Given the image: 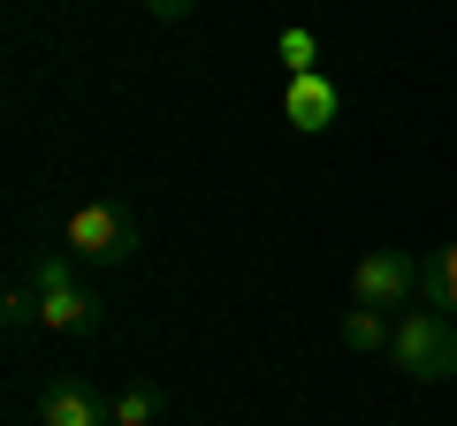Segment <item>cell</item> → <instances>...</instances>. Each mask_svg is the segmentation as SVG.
<instances>
[{
	"mask_svg": "<svg viewBox=\"0 0 457 426\" xmlns=\"http://www.w3.org/2000/svg\"><path fill=\"white\" fill-rule=\"evenodd\" d=\"M23 290H31V328H46V335H99V320H107L99 290L77 274V259H69L62 244H54V251H31Z\"/></svg>",
	"mask_w": 457,
	"mask_h": 426,
	"instance_id": "obj_1",
	"label": "cell"
},
{
	"mask_svg": "<svg viewBox=\"0 0 457 426\" xmlns=\"http://www.w3.org/2000/svg\"><path fill=\"white\" fill-rule=\"evenodd\" d=\"M145 229H137L130 206H114V198H84V206L62 213V251L77 266H130Z\"/></svg>",
	"mask_w": 457,
	"mask_h": 426,
	"instance_id": "obj_2",
	"label": "cell"
},
{
	"mask_svg": "<svg viewBox=\"0 0 457 426\" xmlns=\"http://www.w3.org/2000/svg\"><path fill=\"white\" fill-rule=\"evenodd\" d=\"M389 365L411 381H457V320L435 305H411L396 312V335H389Z\"/></svg>",
	"mask_w": 457,
	"mask_h": 426,
	"instance_id": "obj_3",
	"label": "cell"
},
{
	"mask_svg": "<svg viewBox=\"0 0 457 426\" xmlns=\"http://www.w3.org/2000/svg\"><path fill=\"white\" fill-rule=\"evenodd\" d=\"M411 297H420V251H396V244L359 251V266H351V305L411 312Z\"/></svg>",
	"mask_w": 457,
	"mask_h": 426,
	"instance_id": "obj_4",
	"label": "cell"
},
{
	"mask_svg": "<svg viewBox=\"0 0 457 426\" xmlns=\"http://www.w3.org/2000/svg\"><path fill=\"white\" fill-rule=\"evenodd\" d=\"M336 115H343V84L328 77V69H312V77H290V84H282V122H290L297 137L336 130Z\"/></svg>",
	"mask_w": 457,
	"mask_h": 426,
	"instance_id": "obj_5",
	"label": "cell"
},
{
	"mask_svg": "<svg viewBox=\"0 0 457 426\" xmlns=\"http://www.w3.org/2000/svg\"><path fill=\"white\" fill-rule=\"evenodd\" d=\"M38 426H107V404L84 389V373H54L38 389Z\"/></svg>",
	"mask_w": 457,
	"mask_h": 426,
	"instance_id": "obj_6",
	"label": "cell"
},
{
	"mask_svg": "<svg viewBox=\"0 0 457 426\" xmlns=\"http://www.w3.org/2000/svg\"><path fill=\"white\" fill-rule=\"evenodd\" d=\"M336 335L351 350H359V358H389V335H396V312H374V305H351L336 320Z\"/></svg>",
	"mask_w": 457,
	"mask_h": 426,
	"instance_id": "obj_7",
	"label": "cell"
},
{
	"mask_svg": "<svg viewBox=\"0 0 457 426\" xmlns=\"http://www.w3.org/2000/svg\"><path fill=\"white\" fill-rule=\"evenodd\" d=\"M420 297L457 320V244H435V251L420 259Z\"/></svg>",
	"mask_w": 457,
	"mask_h": 426,
	"instance_id": "obj_8",
	"label": "cell"
},
{
	"mask_svg": "<svg viewBox=\"0 0 457 426\" xmlns=\"http://www.w3.org/2000/svg\"><path fill=\"white\" fill-rule=\"evenodd\" d=\"M275 53H282V69H290V77H312V69H320V38H312V23H282Z\"/></svg>",
	"mask_w": 457,
	"mask_h": 426,
	"instance_id": "obj_9",
	"label": "cell"
},
{
	"mask_svg": "<svg viewBox=\"0 0 457 426\" xmlns=\"http://www.w3.org/2000/svg\"><path fill=\"white\" fill-rule=\"evenodd\" d=\"M153 419H161V396H153L145 381H137V389H122V396L107 404V426H153Z\"/></svg>",
	"mask_w": 457,
	"mask_h": 426,
	"instance_id": "obj_10",
	"label": "cell"
},
{
	"mask_svg": "<svg viewBox=\"0 0 457 426\" xmlns=\"http://www.w3.org/2000/svg\"><path fill=\"white\" fill-rule=\"evenodd\" d=\"M191 8H198V0H145V16H153V23H183Z\"/></svg>",
	"mask_w": 457,
	"mask_h": 426,
	"instance_id": "obj_11",
	"label": "cell"
}]
</instances>
